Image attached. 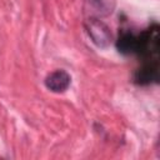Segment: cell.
I'll return each instance as SVG.
<instances>
[{"instance_id": "cell-1", "label": "cell", "mask_w": 160, "mask_h": 160, "mask_svg": "<svg viewBox=\"0 0 160 160\" xmlns=\"http://www.w3.org/2000/svg\"><path fill=\"white\" fill-rule=\"evenodd\" d=\"M86 31L91 39V41L98 48H108L112 40V35L110 28L101 21L99 18L90 16L85 22Z\"/></svg>"}, {"instance_id": "cell-2", "label": "cell", "mask_w": 160, "mask_h": 160, "mask_svg": "<svg viewBox=\"0 0 160 160\" xmlns=\"http://www.w3.org/2000/svg\"><path fill=\"white\" fill-rule=\"evenodd\" d=\"M134 81L138 85H150L159 81V61H142V65L135 71Z\"/></svg>"}, {"instance_id": "cell-3", "label": "cell", "mask_w": 160, "mask_h": 160, "mask_svg": "<svg viewBox=\"0 0 160 160\" xmlns=\"http://www.w3.org/2000/svg\"><path fill=\"white\" fill-rule=\"evenodd\" d=\"M70 82L71 76L62 69L55 70L45 78V86L52 92H64L70 86Z\"/></svg>"}, {"instance_id": "cell-4", "label": "cell", "mask_w": 160, "mask_h": 160, "mask_svg": "<svg viewBox=\"0 0 160 160\" xmlns=\"http://www.w3.org/2000/svg\"><path fill=\"white\" fill-rule=\"evenodd\" d=\"M115 45L120 54L134 55L136 54L138 48V34H134L132 31H121Z\"/></svg>"}, {"instance_id": "cell-5", "label": "cell", "mask_w": 160, "mask_h": 160, "mask_svg": "<svg viewBox=\"0 0 160 160\" xmlns=\"http://www.w3.org/2000/svg\"><path fill=\"white\" fill-rule=\"evenodd\" d=\"M90 12V16H95V18H104V16H109L110 14H112L115 5H116V0H86Z\"/></svg>"}]
</instances>
